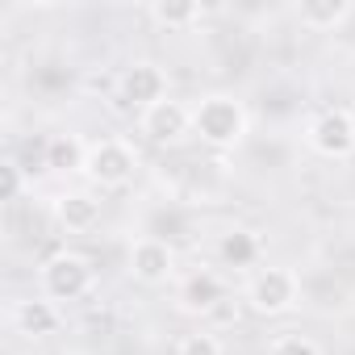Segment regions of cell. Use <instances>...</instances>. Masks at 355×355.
Instances as JSON below:
<instances>
[{
  "label": "cell",
  "instance_id": "1",
  "mask_svg": "<svg viewBox=\"0 0 355 355\" xmlns=\"http://www.w3.org/2000/svg\"><path fill=\"white\" fill-rule=\"evenodd\" d=\"M193 134L209 150H239L251 134L247 105L230 92H209L193 105Z\"/></svg>",
  "mask_w": 355,
  "mask_h": 355
},
{
  "label": "cell",
  "instance_id": "2",
  "mask_svg": "<svg viewBox=\"0 0 355 355\" xmlns=\"http://www.w3.org/2000/svg\"><path fill=\"white\" fill-rule=\"evenodd\" d=\"M243 301H247L259 318H284V313H293V309L305 301L301 272H297V268H284V263H268V268H259V272L247 280Z\"/></svg>",
  "mask_w": 355,
  "mask_h": 355
},
{
  "label": "cell",
  "instance_id": "3",
  "mask_svg": "<svg viewBox=\"0 0 355 355\" xmlns=\"http://www.w3.org/2000/svg\"><path fill=\"white\" fill-rule=\"evenodd\" d=\"M38 288L42 297H51L55 305L63 301H84L92 288H96V268L88 255L80 251H55L51 259H42L38 268Z\"/></svg>",
  "mask_w": 355,
  "mask_h": 355
},
{
  "label": "cell",
  "instance_id": "4",
  "mask_svg": "<svg viewBox=\"0 0 355 355\" xmlns=\"http://www.w3.org/2000/svg\"><path fill=\"white\" fill-rule=\"evenodd\" d=\"M84 175L101 193L130 189L134 175H138V150H134V142H125V138H96V142H88V167H84Z\"/></svg>",
  "mask_w": 355,
  "mask_h": 355
},
{
  "label": "cell",
  "instance_id": "5",
  "mask_svg": "<svg viewBox=\"0 0 355 355\" xmlns=\"http://www.w3.org/2000/svg\"><path fill=\"white\" fill-rule=\"evenodd\" d=\"M167 88H171L167 71L159 63H150V59H134L117 76V101L125 109H138V113L150 109V105H159V101H167Z\"/></svg>",
  "mask_w": 355,
  "mask_h": 355
},
{
  "label": "cell",
  "instance_id": "6",
  "mask_svg": "<svg viewBox=\"0 0 355 355\" xmlns=\"http://www.w3.org/2000/svg\"><path fill=\"white\" fill-rule=\"evenodd\" d=\"M305 142L322 159H351L355 155V130L347 109H318L305 121Z\"/></svg>",
  "mask_w": 355,
  "mask_h": 355
},
{
  "label": "cell",
  "instance_id": "7",
  "mask_svg": "<svg viewBox=\"0 0 355 355\" xmlns=\"http://www.w3.org/2000/svg\"><path fill=\"white\" fill-rule=\"evenodd\" d=\"M226 297H230V288L214 268H193L175 280V305H180V313H193V318L218 313L226 305Z\"/></svg>",
  "mask_w": 355,
  "mask_h": 355
},
{
  "label": "cell",
  "instance_id": "8",
  "mask_svg": "<svg viewBox=\"0 0 355 355\" xmlns=\"http://www.w3.org/2000/svg\"><path fill=\"white\" fill-rule=\"evenodd\" d=\"M138 134H146L155 146H180L193 134V105L167 96V101L142 109L138 113Z\"/></svg>",
  "mask_w": 355,
  "mask_h": 355
},
{
  "label": "cell",
  "instance_id": "9",
  "mask_svg": "<svg viewBox=\"0 0 355 355\" xmlns=\"http://www.w3.org/2000/svg\"><path fill=\"white\" fill-rule=\"evenodd\" d=\"M130 276L146 288H159L167 280H175V251L167 239L159 234H138L130 243Z\"/></svg>",
  "mask_w": 355,
  "mask_h": 355
},
{
  "label": "cell",
  "instance_id": "10",
  "mask_svg": "<svg viewBox=\"0 0 355 355\" xmlns=\"http://www.w3.org/2000/svg\"><path fill=\"white\" fill-rule=\"evenodd\" d=\"M51 214L59 222V230L67 234H92L101 226V214H105V201L88 189H67L51 201Z\"/></svg>",
  "mask_w": 355,
  "mask_h": 355
},
{
  "label": "cell",
  "instance_id": "11",
  "mask_svg": "<svg viewBox=\"0 0 355 355\" xmlns=\"http://www.w3.org/2000/svg\"><path fill=\"white\" fill-rule=\"evenodd\" d=\"M9 318H13V330L26 338H46L63 326V309L51 297H21V301H13Z\"/></svg>",
  "mask_w": 355,
  "mask_h": 355
},
{
  "label": "cell",
  "instance_id": "12",
  "mask_svg": "<svg viewBox=\"0 0 355 355\" xmlns=\"http://www.w3.org/2000/svg\"><path fill=\"white\" fill-rule=\"evenodd\" d=\"M214 255H218V263H222V268L247 272V268H255V263H259V255H263V239H259L255 230H247V226H230V230H222V234H218Z\"/></svg>",
  "mask_w": 355,
  "mask_h": 355
},
{
  "label": "cell",
  "instance_id": "13",
  "mask_svg": "<svg viewBox=\"0 0 355 355\" xmlns=\"http://www.w3.org/2000/svg\"><path fill=\"white\" fill-rule=\"evenodd\" d=\"M42 163L55 175H84V167H88V142L80 134H71V130L51 134L46 146H42Z\"/></svg>",
  "mask_w": 355,
  "mask_h": 355
},
{
  "label": "cell",
  "instance_id": "14",
  "mask_svg": "<svg viewBox=\"0 0 355 355\" xmlns=\"http://www.w3.org/2000/svg\"><path fill=\"white\" fill-rule=\"evenodd\" d=\"M355 5L351 0H301L297 5V21L309 30V34H334L351 21Z\"/></svg>",
  "mask_w": 355,
  "mask_h": 355
},
{
  "label": "cell",
  "instance_id": "15",
  "mask_svg": "<svg viewBox=\"0 0 355 355\" xmlns=\"http://www.w3.org/2000/svg\"><path fill=\"white\" fill-rule=\"evenodd\" d=\"M146 13H150V21L159 30H171V34H184V30H193V26L205 21L201 5H180V0H155Z\"/></svg>",
  "mask_w": 355,
  "mask_h": 355
},
{
  "label": "cell",
  "instance_id": "16",
  "mask_svg": "<svg viewBox=\"0 0 355 355\" xmlns=\"http://www.w3.org/2000/svg\"><path fill=\"white\" fill-rule=\"evenodd\" d=\"M268 355H322V347L301 330H284L268 343Z\"/></svg>",
  "mask_w": 355,
  "mask_h": 355
},
{
  "label": "cell",
  "instance_id": "17",
  "mask_svg": "<svg viewBox=\"0 0 355 355\" xmlns=\"http://www.w3.org/2000/svg\"><path fill=\"white\" fill-rule=\"evenodd\" d=\"M175 355H226V347H222L218 334H209V330H193V334H184L180 343H175Z\"/></svg>",
  "mask_w": 355,
  "mask_h": 355
},
{
  "label": "cell",
  "instance_id": "18",
  "mask_svg": "<svg viewBox=\"0 0 355 355\" xmlns=\"http://www.w3.org/2000/svg\"><path fill=\"white\" fill-rule=\"evenodd\" d=\"M5 201H17L21 197V167H17V159H5Z\"/></svg>",
  "mask_w": 355,
  "mask_h": 355
},
{
  "label": "cell",
  "instance_id": "19",
  "mask_svg": "<svg viewBox=\"0 0 355 355\" xmlns=\"http://www.w3.org/2000/svg\"><path fill=\"white\" fill-rule=\"evenodd\" d=\"M347 113H351V130H355V105H347Z\"/></svg>",
  "mask_w": 355,
  "mask_h": 355
}]
</instances>
